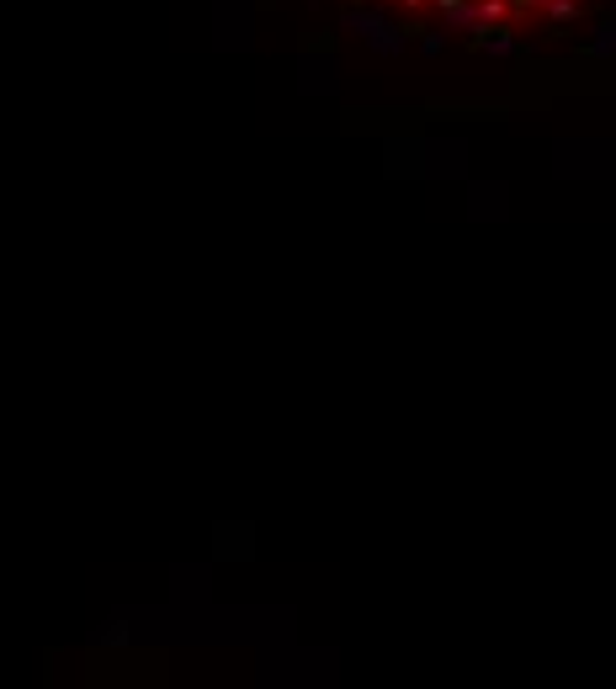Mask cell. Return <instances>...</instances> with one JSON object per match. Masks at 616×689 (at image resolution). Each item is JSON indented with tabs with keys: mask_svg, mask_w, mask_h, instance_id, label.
I'll use <instances>...</instances> for the list:
<instances>
[{
	"mask_svg": "<svg viewBox=\"0 0 616 689\" xmlns=\"http://www.w3.org/2000/svg\"><path fill=\"white\" fill-rule=\"evenodd\" d=\"M431 5H436V11H452V16H458V11L468 5V0H431Z\"/></svg>",
	"mask_w": 616,
	"mask_h": 689,
	"instance_id": "1",
	"label": "cell"
},
{
	"mask_svg": "<svg viewBox=\"0 0 616 689\" xmlns=\"http://www.w3.org/2000/svg\"><path fill=\"white\" fill-rule=\"evenodd\" d=\"M404 11H409V16H415V11H426V5H431V0H399Z\"/></svg>",
	"mask_w": 616,
	"mask_h": 689,
	"instance_id": "2",
	"label": "cell"
}]
</instances>
